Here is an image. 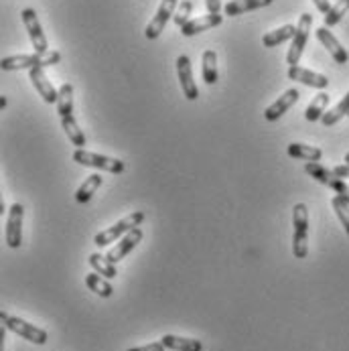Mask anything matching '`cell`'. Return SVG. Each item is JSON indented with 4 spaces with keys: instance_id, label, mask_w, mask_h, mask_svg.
Here are the masks:
<instances>
[{
    "instance_id": "6da1fadb",
    "label": "cell",
    "mask_w": 349,
    "mask_h": 351,
    "mask_svg": "<svg viewBox=\"0 0 349 351\" xmlns=\"http://www.w3.org/2000/svg\"><path fill=\"white\" fill-rule=\"evenodd\" d=\"M61 61L59 51L49 49L47 53H31V55H12L2 59L4 71H16V69H33V67H51Z\"/></svg>"
},
{
    "instance_id": "7a4b0ae2",
    "label": "cell",
    "mask_w": 349,
    "mask_h": 351,
    "mask_svg": "<svg viewBox=\"0 0 349 351\" xmlns=\"http://www.w3.org/2000/svg\"><path fill=\"white\" fill-rule=\"evenodd\" d=\"M143 221H145V211H132L130 215L122 217L120 221H116V223L110 226L108 230H101L100 234H96L94 244H96L98 248H104V246H108V244H112V242L124 238L130 230L139 228Z\"/></svg>"
},
{
    "instance_id": "3957f363",
    "label": "cell",
    "mask_w": 349,
    "mask_h": 351,
    "mask_svg": "<svg viewBox=\"0 0 349 351\" xmlns=\"http://www.w3.org/2000/svg\"><path fill=\"white\" fill-rule=\"evenodd\" d=\"M293 254L302 260L309 254V211L304 203H297L293 209Z\"/></svg>"
},
{
    "instance_id": "277c9868",
    "label": "cell",
    "mask_w": 349,
    "mask_h": 351,
    "mask_svg": "<svg viewBox=\"0 0 349 351\" xmlns=\"http://www.w3.org/2000/svg\"><path fill=\"white\" fill-rule=\"evenodd\" d=\"M0 321L8 331L21 335L23 339H27V341H31L35 346H45L47 343V331L41 329V327H35V325H31V323H27V321H23L19 317H12L8 313H0Z\"/></svg>"
},
{
    "instance_id": "5b68a950",
    "label": "cell",
    "mask_w": 349,
    "mask_h": 351,
    "mask_svg": "<svg viewBox=\"0 0 349 351\" xmlns=\"http://www.w3.org/2000/svg\"><path fill=\"white\" fill-rule=\"evenodd\" d=\"M73 160L77 165H84V167H94V169H101L106 173H112V175H120L124 173L126 165L120 160V158H112V156H104L98 152H90L86 149H77L73 152Z\"/></svg>"
},
{
    "instance_id": "8992f818",
    "label": "cell",
    "mask_w": 349,
    "mask_h": 351,
    "mask_svg": "<svg viewBox=\"0 0 349 351\" xmlns=\"http://www.w3.org/2000/svg\"><path fill=\"white\" fill-rule=\"evenodd\" d=\"M304 171H306L315 181H319V183L331 187V189H333L337 195H341L344 199H348L349 197V185L346 183V179H341V177L335 175L333 169H327V167H323L321 162H306V165H304Z\"/></svg>"
},
{
    "instance_id": "52a82bcc",
    "label": "cell",
    "mask_w": 349,
    "mask_h": 351,
    "mask_svg": "<svg viewBox=\"0 0 349 351\" xmlns=\"http://www.w3.org/2000/svg\"><path fill=\"white\" fill-rule=\"evenodd\" d=\"M311 25H313V14L302 12L299 19V25H297V33H295V37H293V43H291V49L287 53V63H289L291 67L299 65L300 57H302V51H304L306 41H309Z\"/></svg>"
},
{
    "instance_id": "ba28073f",
    "label": "cell",
    "mask_w": 349,
    "mask_h": 351,
    "mask_svg": "<svg viewBox=\"0 0 349 351\" xmlns=\"http://www.w3.org/2000/svg\"><path fill=\"white\" fill-rule=\"evenodd\" d=\"M23 215H25V207L21 203H12L8 209L6 230H4V240L8 248H21L23 244Z\"/></svg>"
},
{
    "instance_id": "9c48e42d",
    "label": "cell",
    "mask_w": 349,
    "mask_h": 351,
    "mask_svg": "<svg viewBox=\"0 0 349 351\" xmlns=\"http://www.w3.org/2000/svg\"><path fill=\"white\" fill-rule=\"evenodd\" d=\"M23 16V23H25V29L29 33V39L35 47V53H47L49 51V43H47V37L41 29V23H39V16L33 8H25L21 12Z\"/></svg>"
},
{
    "instance_id": "30bf717a",
    "label": "cell",
    "mask_w": 349,
    "mask_h": 351,
    "mask_svg": "<svg viewBox=\"0 0 349 351\" xmlns=\"http://www.w3.org/2000/svg\"><path fill=\"white\" fill-rule=\"evenodd\" d=\"M177 6H179V0H163V2H160L156 14L152 16V21L147 25V31H145V37H147V39L152 41V39H158V37H160V33L165 31L169 19L175 14Z\"/></svg>"
},
{
    "instance_id": "8fae6325",
    "label": "cell",
    "mask_w": 349,
    "mask_h": 351,
    "mask_svg": "<svg viewBox=\"0 0 349 351\" xmlns=\"http://www.w3.org/2000/svg\"><path fill=\"white\" fill-rule=\"evenodd\" d=\"M177 75H179V82H181L183 96L189 101L197 100V98H200V90H197L195 80H193L191 59H189L187 55H179V57H177Z\"/></svg>"
},
{
    "instance_id": "7c38bea8",
    "label": "cell",
    "mask_w": 349,
    "mask_h": 351,
    "mask_svg": "<svg viewBox=\"0 0 349 351\" xmlns=\"http://www.w3.org/2000/svg\"><path fill=\"white\" fill-rule=\"evenodd\" d=\"M141 242H143V230H141V228H134V230H130L124 238H120V240L116 242V246L106 254V258H108L112 264H116V262H120L122 258H126V256L134 250Z\"/></svg>"
},
{
    "instance_id": "4fadbf2b",
    "label": "cell",
    "mask_w": 349,
    "mask_h": 351,
    "mask_svg": "<svg viewBox=\"0 0 349 351\" xmlns=\"http://www.w3.org/2000/svg\"><path fill=\"white\" fill-rule=\"evenodd\" d=\"M29 80H31V84L35 86V90L39 92V96L43 100L47 101V104H57L59 92L53 88L51 80H47L45 67H33V69H29Z\"/></svg>"
},
{
    "instance_id": "5bb4252c",
    "label": "cell",
    "mask_w": 349,
    "mask_h": 351,
    "mask_svg": "<svg viewBox=\"0 0 349 351\" xmlns=\"http://www.w3.org/2000/svg\"><path fill=\"white\" fill-rule=\"evenodd\" d=\"M300 94L299 90H287L282 96H278V100L274 101L272 106H268L266 110H264V118L268 120V122H276L282 114H287L297 101H299Z\"/></svg>"
},
{
    "instance_id": "9a60e30c",
    "label": "cell",
    "mask_w": 349,
    "mask_h": 351,
    "mask_svg": "<svg viewBox=\"0 0 349 351\" xmlns=\"http://www.w3.org/2000/svg\"><path fill=\"white\" fill-rule=\"evenodd\" d=\"M317 39L323 43V47L331 53V57L335 59V63H339V65H346L349 61V55L346 47H341V43L337 41V37L327 29V27H319L317 29Z\"/></svg>"
},
{
    "instance_id": "2e32d148",
    "label": "cell",
    "mask_w": 349,
    "mask_h": 351,
    "mask_svg": "<svg viewBox=\"0 0 349 351\" xmlns=\"http://www.w3.org/2000/svg\"><path fill=\"white\" fill-rule=\"evenodd\" d=\"M289 80L293 82H299L302 86H309V88H315V90H325L329 86V80L321 73H315L311 69H304V67H289Z\"/></svg>"
},
{
    "instance_id": "e0dca14e",
    "label": "cell",
    "mask_w": 349,
    "mask_h": 351,
    "mask_svg": "<svg viewBox=\"0 0 349 351\" xmlns=\"http://www.w3.org/2000/svg\"><path fill=\"white\" fill-rule=\"evenodd\" d=\"M221 23H224V16H221V14H205V16H200V19H191V21L181 29V33H183L185 37H193V35H197V33H203V31H207V29H213V27L221 25Z\"/></svg>"
},
{
    "instance_id": "ac0fdd59",
    "label": "cell",
    "mask_w": 349,
    "mask_h": 351,
    "mask_svg": "<svg viewBox=\"0 0 349 351\" xmlns=\"http://www.w3.org/2000/svg\"><path fill=\"white\" fill-rule=\"evenodd\" d=\"M272 0H232L224 6L226 14L230 16H238V14H244L250 10H258V8H264V6H270Z\"/></svg>"
},
{
    "instance_id": "d6986e66",
    "label": "cell",
    "mask_w": 349,
    "mask_h": 351,
    "mask_svg": "<svg viewBox=\"0 0 349 351\" xmlns=\"http://www.w3.org/2000/svg\"><path fill=\"white\" fill-rule=\"evenodd\" d=\"M201 73H203V82L207 86H215L217 84V53L213 49L203 51L201 57Z\"/></svg>"
},
{
    "instance_id": "ffe728a7",
    "label": "cell",
    "mask_w": 349,
    "mask_h": 351,
    "mask_svg": "<svg viewBox=\"0 0 349 351\" xmlns=\"http://www.w3.org/2000/svg\"><path fill=\"white\" fill-rule=\"evenodd\" d=\"M160 341H163V346H165L167 350H173V351L203 350L201 341H197V339H189V337H179V335H163V337H160Z\"/></svg>"
},
{
    "instance_id": "44dd1931",
    "label": "cell",
    "mask_w": 349,
    "mask_h": 351,
    "mask_svg": "<svg viewBox=\"0 0 349 351\" xmlns=\"http://www.w3.org/2000/svg\"><path fill=\"white\" fill-rule=\"evenodd\" d=\"M297 33V27L295 25H285V27H278L276 31H270L262 37V45L264 47H278L280 43L293 39Z\"/></svg>"
},
{
    "instance_id": "7402d4cb",
    "label": "cell",
    "mask_w": 349,
    "mask_h": 351,
    "mask_svg": "<svg viewBox=\"0 0 349 351\" xmlns=\"http://www.w3.org/2000/svg\"><path fill=\"white\" fill-rule=\"evenodd\" d=\"M61 126H63L67 138L71 141V145H75L77 149H84V147H86V134H84V130L77 126V120L73 118V114L61 118Z\"/></svg>"
},
{
    "instance_id": "603a6c76",
    "label": "cell",
    "mask_w": 349,
    "mask_h": 351,
    "mask_svg": "<svg viewBox=\"0 0 349 351\" xmlns=\"http://www.w3.org/2000/svg\"><path fill=\"white\" fill-rule=\"evenodd\" d=\"M101 181H104V177H101L100 173L90 175V177L77 187V191H75V201H77V203H88V201L94 197V193L100 189Z\"/></svg>"
},
{
    "instance_id": "cb8c5ba5",
    "label": "cell",
    "mask_w": 349,
    "mask_h": 351,
    "mask_svg": "<svg viewBox=\"0 0 349 351\" xmlns=\"http://www.w3.org/2000/svg\"><path fill=\"white\" fill-rule=\"evenodd\" d=\"M289 156L293 158H299V160H309V162H319L321 156H323V151L317 149V147H309V145H300V143H293L289 145Z\"/></svg>"
},
{
    "instance_id": "d4e9b609",
    "label": "cell",
    "mask_w": 349,
    "mask_h": 351,
    "mask_svg": "<svg viewBox=\"0 0 349 351\" xmlns=\"http://www.w3.org/2000/svg\"><path fill=\"white\" fill-rule=\"evenodd\" d=\"M331 100V96L329 94H325V92H321V94H317L311 104L306 106V110H304V118L309 120V122H317V120H321L323 118V114H325V108H327V104Z\"/></svg>"
},
{
    "instance_id": "484cf974",
    "label": "cell",
    "mask_w": 349,
    "mask_h": 351,
    "mask_svg": "<svg viewBox=\"0 0 349 351\" xmlns=\"http://www.w3.org/2000/svg\"><path fill=\"white\" fill-rule=\"evenodd\" d=\"M57 112H59V118H65V116L73 114V86L71 84H63L59 88Z\"/></svg>"
},
{
    "instance_id": "4316f807",
    "label": "cell",
    "mask_w": 349,
    "mask_h": 351,
    "mask_svg": "<svg viewBox=\"0 0 349 351\" xmlns=\"http://www.w3.org/2000/svg\"><path fill=\"white\" fill-rule=\"evenodd\" d=\"M86 285H88L90 291H94L96 295H100L104 299H110V297L114 295V289H112V285L108 282V278L98 274V272L88 274V276H86Z\"/></svg>"
},
{
    "instance_id": "83f0119b",
    "label": "cell",
    "mask_w": 349,
    "mask_h": 351,
    "mask_svg": "<svg viewBox=\"0 0 349 351\" xmlns=\"http://www.w3.org/2000/svg\"><path fill=\"white\" fill-rule=\"evenodd\" d=\"M349 114V92L341 98V101L335 106V108H331L329 112H325L323 114V118H321V122L325 124V126H333V124H337L344 116H348Z\"/></svg>"
},
{
    "instance_id": "f1b7e54d",
    "label": "cell",
    "mask_w": 349,
    "mask_h": 351,
    "mask_svg": "<svg viewBox=\"0 0 349 351\" xmlns=\"http://www.w3.org/2000/svg\"><path fill=\"white\" fill-rule=\"evenodd\" d=\"M90 264H92V268L101 274V276H106L108 280L110 278H116V274H118V270H116V264H112L106 256H101V254H92L90 256Z\"/></svg>"
},
{
    "instance_id": "f546056e",
    "label": "cell",
    "mask_w": 349,
    "mask_h": 351,
    "mask_svg": "<svg viewBox=\"0 0 349 351\" xmlns=\"http://www.w3.org/2000/svg\"><path fill=\"white\" fill-rule=\"evenodd\" d=\"M349 10V0H337L333 6H331V10L325 14V27L329 29V27H335L346 14H348Z\"/></svg>"
},
{
    "instance_id": "4dcf8cb0",
    "label": "cell",
    "mask_w": 349,
    "mask_h": 351,
    "mask_svg": "<svg viewBox=\"0 0 349 351\" xmlns=\"http://www.w3.org/2000/svg\"><path fill=\"white\" fill-rule=\"evenodd\" d=\"M191 12H193V2L191 0H183L179 6H177V10H175V14H173V21H175V25L179 27V29H183L191 19Z\"/></svg>"
},
{
    "instance_id": "1f68e13d",
    "label": "cell",
    "mask_w": 349,
    "mask_h": 351,
    "mask_svg": "<svg viewBox=\"0 0 349 351\" xmlns=\"http://www.w3.org/2000/svg\"><path fill=\"white\" fill-rule=\"evenodd\" d=\"M331 205H333V209H335V213H337V217H339L341 226L346 228V232H348V236H349V203H348V199H344L341 195H335V197L331 199Z\"/></svg>"
},
{
    "instance_id": "d6a6232c",
    "label": "cell",
    "mask_w": 349,
    "mask_h": 351,
    "mask_svg": "<svg viewBox=\"0 0 349 351\" xmlns=\"http://www.w3.org/2000/svg\"><path fill=\"white\" fill-rule=\"evenodd\" d=\"M205 4H207L209 14H219L221 12V0H205Z\"/></svg>"
},
{
    "instance_id": "836d02e7",
    "label": "cell",
    "mask_w": 349,
    "mask_h": 351,
    "mask_svg": "<svg viewBox=\"0 0 349 351\" xmlns=\"http://www.w3.org/2000/svg\"><path fill=\"white\" fill-rule=\"evenodd\" d=\"M167 348L163 346V341H156V343H149V346H143V348H132L128 351H165Z\"/></svg>"
},
{
    "instance_id": "e575fe53",
    "label": "cell",
    "mask_w": 349,
    "mask_h": 351,
    "mask_svg": "<svg viewBox=\"0 0 349 351\" xmlns=\"http://www.w3.org/2000/svg\"><path fill=\"white\" fill-rule=\"evenodd\" d=\"M315 2V6L323 12V14H327L329 10H331V2L329 0H313Z\"/></svg>"
},
{
    "instance_id": "d590c367",
    "label": "cell",
    "mask_w": 349,
    "mask_h": 351,
    "mask_svg": "<svg viewBox=\"0 0 349 351\" xmlns=\"http://www.w3.org/2000/svg\"><path fill=\"white\" fill-rule=\"evenodd\" d=\"M333 171H335V175H337V177H341V179H349V165H339V167H335Z\"/></svg>"
},
{
    "instance_id": "8d00e7d4",
    "label": "cell",
    "mask_w": 349,
    "mask_h": 351,
    "mask_svg": "<svg viewBox=\"0 0 349 351\" xmlns=\"http://www.w3.org/2000/svg\"><path fill=\"white\" fill-rule=\"evenodd\" d=\"M6 104H8V101H6V98H4V96H2V98H0V108L4 110V108H6Z\"/></svg>"
},
{
    "instance_id": "74e56055",
    "label": "cell",
    "mask_w": 349,
    "mask_h": 351,
    "mask_svg": "<svg viewBox=\"0 0 349 351\" xmlns=\"http://www.w3.org/2000/svg\"><path fill=\"white\" fill-rule=\"evenodd\" d=\"M344 160H346V165H349V152L346 154V158H344Z\"/></svg>"
},
{
    "instance_id": "f35d334b",
    "label": "cell",
    "mask_w": 349,
    "mask_h": 351,
    "mask_svg": "<svg viewBox=\"0 0 349 351\" xmlns=\"http://www.w3.org/2000/svg\"><path fill=\"white\" fill-rule=\"evenodd\" d=\"M348 203H349V197H348Z\"/></svg>"
},
{
    "instance_id": "ab89813d",
    "label": "cell",
    "mask_w": 349,
    "mask_h": 351,
    "mask_svg": "<svg viewBox=\"0 0 349 351\" xmlns=\"http://www.w3.org/2000/svg\"><path fill=\"white\" fill-rule=\"evenodd\" d=\"M348 116H349V114H348Z\"/></svg>"
}]
</instances>
